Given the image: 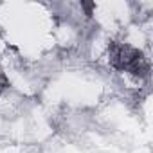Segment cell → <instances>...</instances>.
Returning a JSON list of instances; mask_svg holds the SVG:
<instances>
[{"label":"cell","mask_w":153,"mask_h":153,"mask_svg":"<svg viewBox=\"0 0 153 153\" xmlns=\"http://www.w3.org/2000/svg\"><path fill=\"white\" fill-rule=\"evenodd\" d=\"M9 88V79H7V76L6 74H0V92Z\"/></svg>","instance_id":"7a4b0ae2"},{"label":"cell","mask_w":153,"mask_h":153,"mask_svg":"<svg viewBox=\"0 0 153 153\" xmlns=\"http://www.w3.org/2000/svg\"><path fill=\"white\" fill-rule=\"evenodd\" d=\"M126 70H128L130 74H133V76H139V78H146V76L149 74V63L146 61L144 56H140V58L133 59V61L126 67Z\"/></svg>","instance_id":"6da1fadb"},{"label":"cell","mask_w":153,"mask_h":153,"mask_svg":"<svg viewBox=\"0 0 153 153\" xmlns=\"http://www.w3.org/2000/svg\"><path fill=\"white\" fill-rule=\"evenodd\" d=\"M81 7L87 11V16H90L92 11H94V7H96V4L94 2H81Z\"/></svg>","instance_id":"3957f363"}]
</instances>
